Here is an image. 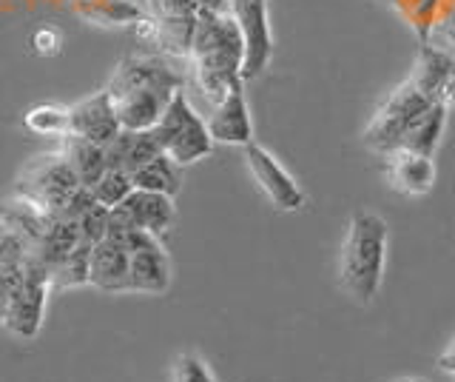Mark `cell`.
Masks as SVG:
<instances>
[{
  "mask_svg": "<svg viewBox=\"0 0 455 382\" xmlns=\"http://www.w3.org/2000/svg\"><path fill=\"white\" fill-rule=\"evenodd\" d=\"M242 58H245V49H242V35L231 12H199L188 66L194 86L203 92L211 106L220 103L225 92L242 80Z\"/></svg>",
  "mask_w": 455,
  "mask_h": 382,
  "instance_id": "6da1fadb",
  "label": "cell"
},
{
  "mask_svg": "<svg viewBox=\"0 0 455 382\" xmlns=\"http://www.w3.org/2000/svg\"><path fill=\"white\" fill-rule=\"evenodd\" d=\"M387 223L373 211H355L347 223L339 254V282L353 303L370 305L376 300L387 263Z\"/></svg>",
  "mask_w": 455,
  "mask_h": 382,
  "instance_id": "7a4b0ae2",
  "label": "cell"
},
{
  "mask_svg": "<svg viewBox=\"0 0 455 382\" xmlns=\"http://www.w3.org/2000/svg\"><path fill=\"white\" fill-rule=\"evenodd\" d=\"M80 189L83 186L75 175V168H71V163L66 160V154L60 149L32 158L20 168L18 180H14V194L23 197L28 203H35L52 217L66 211L71 197Z\"/></svg>",
  "mask_w": 455,
  "mask_h": 382,
  "instance_id": "3957f363",
  "label": "cell"
},
{
  "mask_svg": "<svg viewBox=\"0 0 455 382\" xmlns=\"http://www.w3.org/2000/svg\"><path fill=\"white\" fill-rule=\"evenodd\" d=\"M151 132L156 137V143H160V149L177 166H191L213 151V137L208 132V123L196 115V109L191 106L185 89L171 97L163 118L156 120Z\"/></svg>",
  "mask_w": 455,
  "mask_h": 382,
  "instance_id": "277c9868",
  "label": "cell"
},
{
  "mask_svg": "<svg viewBox=\"0 0 455 382\" xmlns=\"http://www.w3.org/2000/svg\"><path fill=\"white\" fill-rule=\"evenodd\" d=\"M433 103H438V101H433L430 94H424L416 83L407 77L402 86H398L387 101L376 109V115L370 118L367 129L362 134L364 146L370 151L387 158L390 151L402 149L404 134L412 129V123H416Z\"/></svg>",
  "mask_w": 455,
  "mask_h": 382,
  "instance_id": "5b68a950",
  "label": "cell"
},
{
  "mask_svg": "<svg viewBox=\"0 0 455 382\" xmlns=\"http://www.w3.org/2000/svg\"><path fill=\"white\" fill-rule=\"evenodd\" d=\"M52 294V277H49V265L37 260L35 254L26 260L23 265V277L14 289L4 325L12 337L18 339H35L43 329V317H46V303Z\"/></svg>",
  "mask_w": 455,
  "mask_h": 382,
  "instance_id": "8992f818",
  "label": "cell"
},
{
  "mask_svg": "<svg viewBox=\"0 0 455 382\" xmlns=\"http://www.w3.org/2000/svg\"><path fill=\"white\" fill-rule=\"evenodd\" d=\"M108 234L120 237L128 248V280H132V294H165L171 286V260L160 243L142 229H114Z\"/></svg>",
  "mask_w": 455,
  "mask_h": 382,
  "instance_id": "52a82bcc",
  "label": "cell"
},
{
  "mask_svg": "<svg viewBox=\"0 0 455 382\" xmlns=\"http://www.w3.org/2000/svg\"><path fill=\"white\" fill-rule=\"evenodd\" d=\"M228 12L242 35V80L259 77L274 58V32H270L267 0H228Z\"/></svg>",
  "mask_w": 455,
  "mask_h": 382,
  "instance_id": "ba28073f",
  "label": "cell"
},
{
  "mask_svg": "<svg viewBox=\"0 0 455 382\" xmlns=\"http://www.w3.org/2000/svg\"><path fill=\"white\" fill-rule=\"evenodd\" d=\"M132 89H163V92H180L185 89V75L177 72L168 63L165 54H128L114 69L111 80L106 83V92L117 97Z\"/></svg>",
  "mask_w": 455,
  "mask_h": 382,
  "instance_id": "9c48e42d",
  "label": "cell"
},
{
  "mask_svg": "<svg viewBox=\"0 0 455 382\" xmlns=\"http://www.w3.org/2000/svg\"><path fill=\"white\" fill-rule=\"evenodd\" d=\"M177 220L174 197L134 189L125 200L108 211V225L114 229H142L154 237H165Z\"/></svg>",
  "mask_w": 455,
  "mask_h": 382,
  "instance_id": "30bf717a",
  "label": "cell"
},
{
  "mask_svg": "<svg viewBox=\"0 0 455 382\" xmlns=\"http://www.w3.org/2000/svg\"><path fill=\"white\" fill-rule=\"evenodd\" d=\"M245 163L251 168V175L256 180V186L262 189L274 208L279 211H299L305 206V191L302 186L293 180V175L284 168L274 154L259 143H248L245 146Z\"/></svg>",
  "mask_w": 455,
  "mask_h": 382,
  "instance_id": "8fae6325",
  "label": "cell"
},
{
  "mask_svg": "<svg viewBox=\"0 0 455 382\" xmlns=\"http://www.w3.org/2000/svg\"><path fill=\"white\" fill-rule=\"evenodd\" d=\"M208 132L213 137V143H225V146H242L253 143V120H251V109H248V97H245V80H236L231 89L225 92L220 103H213Z\"/></svg>",
  "mask_w": 455,
  "mask_h": 382,
  "instance_id": "7c38bea8",
  "label": "cell"
},
{
  "mask_svg": "<svg viewBox=\"0 0 455 382\" xmlns=\"http://www.w3.org/2000/svg\"><path fill=\"white\" fill-rule=\"evenodd\" d=\"M68 118H71L68 132L92 140L97 146H108L123 132L117 120V109H114V101L106 89H100L77 101L75 106H68Z\"/></svg>",
  "mask_w": 455,
  "mask_h": 382,
  "instance_id": "4fadbf2b",
  "label": "cell"
},
{
  "mask_svg": "<svg viewBox=\"0 0 455 382\" xmlns=\"http://www.w3.org/2000/svg\"><path fill=\"white\" fill-rule=\"evenodd\" d=\"M89 286L108 291V294H132V280H128V248L120 237L106 232V237L92 248V272Z\"/></svg>",
  "mask_w": 455,
  "mask_h": 382,
  "instance_id": "5bb4252c",
  "label": "cell"
},
{
  "mask_svg": "<svg viewBox=\"0 0 455 382\" xmlns=\"http://www.w3.org/2000/svg\"><path fill=\"white\" fill-rule=\"evenodd\" d=\"M174 94L177 92H163V89H132V92H123L117 97H111L114 109H117L120 129H125V132L154 129Z\"/></svg>",
  "mask_w": 455,
  "mask_h": 382,
  "instance_id": "9a60e30c",
  "label": "cell"
},
{
  "mask_svg": "<svg viewBox=\"0 0 455 382\" xmlns=\"http://www.w3.org/2000/svg\"><path fill=\"white\" fill-rule=\"evenodd\" d=\"M387 175L395 191H402L407 197H424L433 191L435 163L433 158H424V154L395 149L387 154Z\"/></svg>",
  "mask_w": 455,
  "mask_h": 382,
  "instance_id": "2e32d148",
  "label": "cell"
},
{
  "mask_svg": "<svg viewBox=\"0 0 455 382\" xmlns=\"http://www.w3.org/2000/svg\"><path fill=\"white\" fill-rule=\"evenodd\" d=\"M146 12L137 0H75V15L103 29H132Z\"/></svg>",
  "mask_w": 455,
  "mask_h": 382,
  "instance_id": "e0dca14e",
  "label": "cell"
},
{
  "mask_svg": "<svg viewBox=\"0 0 455 382\" xmlns=\"http://www.w3.org/2000/svg\"><path fill=\"white\" fill-rule=\"evenodd\" d=\"M156 154H163L160 143L151 129L146 132H120L117 137L106 146V163L108 168H123V172H137L142 163H148Z\"/></svg>",
  "mask_w": 455,
  "mask_h": 382,
  "instance_id": "ac0fdd59",
  "label": "cell"
},
{
  "mask_svg": "<svg viewBox=\"0 0 455 382\" xmlns=\"http://www.w3.org/2000/svg\"><path fill=\"white\" fill-rule=\"evenodd\" d=\"M60 151L66 154V160L75 168V175L80 180V186L92 189L94 183L106 175V146H97L92 140H85L80 134H66L60 137Z\"/></svg>",
  "mask_w": 455,
  "mask_h": 382,
  "instance_id": "d6986e66",
  "label": "cell"
},
{
  "mask_svg": "<svg viewBox=\"0 0 455 382\" xmlns=\"http://www.w3.org/2000/svg\"><path fill=\"white\" fill-rule=\"evenodd\" d=\"M447 115H450L447 103H441V101H438V103H433V106L427 109L416 123H412V129L404 134L402 149L416 151V154H424V158H435L441 137H444Z\"/></svg>",
  "mask_w": 455,
  "mask_h": 382,
  "instance_id": "ffe728a7",
  "label": "cell"
},
{
  "mask_svg": "<svg viewBox=\"0 0 455 382\" xmlns=\"http://www.w3.org/2000/svg\"><path fill=\"white\" fill-rule=\"evenodd\" d=\"M134 189L142 191H156V194H168L177 197L182 189V166H177L168 154H156L148 163H142L137 172H132Z\"/></svg>",
  "mask_w": 455,
  "mask_h": 382,
  "instance_id": "44dd1931",
  "label": "cell"
},
{
  "mask_svg": "<svg viewBox=\"0 0 455 382\" xmlns=\"http://www.w3.org/2000/svg\"><path fill=\"white\" fill-rule=\"evenodd\" d=\"M92 243H80L71 248L66 257L57 263L49 277H52V291H68V289H83L89 286V272H92Z\"/></svg>",
  "mask_w": 455,
  "mask_h": 382,
  "instance_id": "7402d4cb",
  "label": "cell"
},
{
  "mask_svg": "<svg viewBox=\"0 0 455 382\" xmlns=\"http://www.w3.org/2000/svg\"><path fill=\"white\" fill-rule=\"evenodd\" d=\"M23 126L37 137H66L71 129L68 106L60 103H37L23 115Z\"/></svg>",
  "mask_w": 455,
  "mask_h": 382,
  "instance_id": "603a6c76",
  "label": "cell"
},
{
  "mask_svg": "<svg viewBox=\"0 0 455 382\" xmlns=\"http://www.w3.org/2000/svg\"><path fill=\"white\" fill-rule=\"evenodd\" d=\"M134 191V183H132V175L123 172V168H106V175L100 177L94 186H92V194L100 206H106L108 211L117 208L128 194Z\"/></svg>",
  "mask_w": 455,
  "mask_h": 382,
  "instance_id": "cb8c5ba5",
  "label": "cell"
},
{
  "mask_svg": "<svg viewBox=\"0 0 455 382\" xmlns=\"http://www.w3.org/2000/svg\"><path fill=\"white\" fill-rule=\"evenodd\" d=\"M28 257H32V248L26 240L0 220V268H20Z\"/></svg>",
  "mask_w": 455,
  "mask_h": 382,
  "instance_id": "d4e9b609",
  "label": "cell"
},
{
  "mask_svg": "<svg viewBox=\"0 0 455 382\" xmlns=\"http://www.w3.org/2000/svg\"><path fill=\"white\" fill-rule=\"evenodd\" d=\"M75 220L80 225V237L85 240V243H92V246H97L100 240L106 237V232H108V208L100 206V203H92Z\"/></svg>",
  "mask_w": 455,
  "mask_h": 382,
  "instance_id": "484cf974",
  "label": "cell"
},
{
  "mask_svg": "<svg viewBox=\"0 0 455 382\" xmlns=\"http://www.w3.org/2000/svg\"><path fill=\"white\" fill-rule=\"evenodd\" d=\"M28 49L37 58H54L63 49V32L57 26H37L32 37H28Z\"/></svg>",
  "mask_w": 455,
  "mask_h": 382,
  "instance_id": "4316f807",
  "label": "cell"
},
{
  "mask_svg": "<svg viewBox=\"0 0 455 382\" xmlns=\"http://www.w3.org/2000/svg\"><path fill=\"white\" fill-rule=\"evenodd\" d=\"M174 382H217L196 354H180L174 362Z\"/></svg>",
  "mask_w": 455,
  "mask_h": 382,
  "instance_id": "83f0119b",
  "label": "cell"
},
{
  "mask_svg": "<svg viewBox=\"0 0 455 382\" xmlns=\"http://www.w3.org/2000/svg\"><path fill=\"white\" fill-rule=\"evenodd\" d=\"M23 265L20 268H0V325H4L9 300H12V294H14V289H18V282L23 277Z\"/></svg>",
  "mask_w": 455,
  "mask_h": 382,
  "instance_id": "f1b7e54d",
  "label": "cell"
},
{
  "mask_svg": "<svg viewBox=\"0 0 455 382\" xmlns=\"http://www.w3.org/2000/svg\"><path fill=\"white\" fill-rule=\"evenodd\" d=\"M438 368L444 374H450V377H455V337L450 339V345H447V351L441 354L438 357Z\"/></svg>",
  "mask_w": 455,
  "mask_h": 382,
  "instance_id": "f546056e",
  "label": "cell"
},
{
  "mask_svg": "<svg viewBox=\"0 0 455 382\" xmlns=\"http://www.w3.org/2000/svg\"><path fill=\"white\" fill-rule=\"evenodd\" d=\"M393 382H427L421 377H402V379H393Z\"/></svg>",
  "mask_w": 455,
  "mask_h": 382,
  "instance_id": "4dcf8cb0",
  "label": "cell"
},
{
  "mask_svg": "<svg viewBox=\"0 0 455 382\" xmlns=\"http://www.w3.org/2000/svg\"><path fill=\"white\" fill-rule=\"evenodd\" d=\"M450 52H452V58H455V46H452V49H450Z\"/></svg>",
  "mask_w": 455,
  "mask_h": 382,
  "instance_id": "1f68e13d",
  "label": "cell"
},
{
  "mask_svg": "<svg viewBox=\"0 0 455 382\" xmlns=\"http://www.w3.org/2000/svg\"><path fill=\"white\" fill-rule=\"evenodd\" d=\"M71 4H75V0H71Z\"/></svg>",
  "mask_w": 455,
  "mask_h": 382,
  "instance_id": "d6a6232c",
  "label": "cell"
}]
</instances>
